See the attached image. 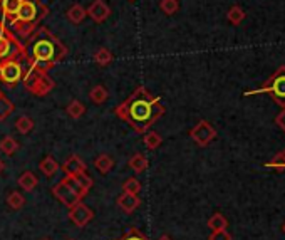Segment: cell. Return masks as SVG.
I'll list each match as a JSON object with an SVG mask.
<instances>
[{"instance_id": "1", "label": "cell", "mask_w": 285, "mask_h": 240, "mask_svg": "<svg viewBox=\"0 0 285 240\" xmlns=\"http://www.w3.org/2000/svg\"><path fill=\"white\" fill-rule=\"evenodd\" d=\"M165 106L158 96L149 93L144 86H139L124 103L116 106L114 115L123 119L124 123H128L136 133L144 135L165 115Z\"/></svg>"}, {"instance_id": "2", "label": "cell", "mask_w": 285, "mask_h": 240, "mask_svg": "<svg viewBox=\"0 0 285 240\" xmlns=\"http://www.w3.org/2000/svg\"><path fill=\"white\" fill-rule=\"evenodd\" d=\"M24 47L29 59V69L49 73V71L68 56V47L47 27H37L24 39Z\"/></svg>"}, {"instance_id": "3", "label": "cell", "mask_w": 285, "mask_h": 240, "mask_svg": "<svg viewBox=\"0 0 285 240\" xmlns=\"http://www.w3.org/2000/svg\"><path fill=\"white\" fill-rule=\"evenodd\" d=\"M49 15V7L40 0H24L15 19L7 26L17 34L20 40L27 39L30 32L39 27V24Z\"/></svg>"}, {"instance_id": "4", "label": "cell", "mask_w": 285, "mask_h": 240, "mask_svg": "<svg viewBox=\"0 0 285 240\" xmlns=\"http://www.w3.org/2000/svg\"><path fill=\"white\" fill-rule=\"evenodd\" d=\"M14 59H27L24 42L7 26L4 19L0 20V64L14 61ZM29 61V59H27Z\"/></svg>"}, {"instance_id": "5", "label": "cell", "mask_w": 285, "mask_h": 240, "mask_svg": "<svg viewBox=\"0 0 285 240\" xmlns=\"http://www.w3.org/2000/svg\"><path fill=\"white\" fill-rule=\"evenodd\" d=\"M262 93L270 94V98L274 99L278 106L285 107V66H280V68L269 77L265 86L253 89V91H247L245 96L262 94Z\"/></svg>"}, {"instance_id": "6", "label": "cell", "mask_w": 285, "mask_h": 240, "mask_svg": "<svg viewBox=\"0 0 285 240\" xmlns=\"http://www.w3.org/2000/svg\"><path fill=\"white\" fill-rule=\"evenodd\" d=\"M22 82L24 88L34 96H47L56 88V82L47 76V73H40L35 69H27L22 77Z\"/></svg>"}, {"instance_id": "7", "label": "cell", "mask_w": 285, "mask_h": 240, "mask_svg": "<svg viewBox=\"0 0 285 240\" xmlns=\"http://www.w3.org/2000/svg\"><path fill=\"white\" fill-rule=\"evenodd\" d=\"M27 69H29L27 59H14V61L0 64V81L7 88H15L22 81Z\"/></svg>"}, {"instance_id": "8", "label": "cell", "mask_w": 285, "mask_h": 240, "mask_svg": "<svg viewBox=\"0 0 285 240\" xmlns=\"http://www.w3.org/2000/svg\"><path fill=\"white\" fill-rule=\"evenodd\" d=\"M51 193L68 208H72L74 205H77L79 202H82L81 195L77 193V190L74 188V185H72L69 177H64L59 183L54 185L51 188Z\"/></svg>"}, {"instance_id": "9", "label": "cell", "mask_w": 285, "mask_h": 240, "mask_svg": "<svg viewBox=\"0 0 285 240\" xmlns=\"http://www.w3.org/2000/svg\"><path fill=\"white\" fill-rule=\"evenodd\" d=\"M190 136H191V140L195 141L198 146L205 148V146H208L210 143L216 138V129L207 121V119H202V121H198L191 128Z\"/></svg>"}, {"instance_id": "10", "label": "cell", "mask_w": 285, "mask_h": 240, "mask_svg": "<svg viewBox=\"0 0 285 240\" xmlns=\"http://www.w3.org/2000/svg\"><path fill=\"white\" fill-rule=\"evenodd\" d=\"M69 219L79 229H84L91 220L94 219V212L91 210L86 203L79 202L77 205H74L72 208H69Z\"/></svg>"}, {"instance_id": "11", "label": "cell", "mask_w": 285, "mask_h": 240, "mask_svg": "<svg viewBox=\"0 0 285 240\" xmlns=\"http://www.w3.org/2000/svg\"><path fill=\"white\" fill-rule=\"evenodd\" d=\"M86 12H87V17H91L96 24H102L109 19V15H111V9H109V5L106 4V0H94V2L86 9Z\"/></svg>"}, {"instance_id": "12", "label": "cell", "mask_w": 285, "mask_h": 240, "mask_svg": "<svg viewBox=\"0 0 285 240\" xmlns=\"http://www.w3.org/2000/svg\"><path fill=\"white\" fill-rule=\"evenodd\" d=\"M62 171L65 173V177H72V175H77V173L87 171V165H86V161H84L81 157L72 155V157H69L68 160L64 161Z\"/></svg>"}, {"instance_id": "13", "label": "cell", "mask_w": 285, "mask_h": 240, "mask_svg": "<svg viewBox=\"0 0 285 240\" xmlns=\"http://www.w3.org/2000/svg\"><path fill=\"white\" fill-rule=\"evenodd\" d=\"M71 178V182L72 185H74V188L77 190V193L81 195V199H84L87 193H89V190L93 188V178H91L86 171L84 173H77V175H72L69 177Z\"/></svg>"}, {"instance_id": "14", "label": "cell", "mask_w": 285, "mask_h": 240, "mask_svg": "<svg viewBox=\"0 0 285 240\" xmlns=\"http://www.w3.org/2000/svg\"><path fill=\"white\" fill-rule=\"evenodd\" d=\"M24 0H2L0 2V10H2V19L10 24L15 19L17 12H19Z\"/></svg>"}, {"instance_id": "15", "label": "cell", "mask_w": 285, "mask_h": 240, "mask_svg": "<svg viewBox=\"0 0 285 240\" xmlns=\"http://www.w3.org/2000/svg\"><path fill=\"white\" fill-rule=\"evenodd\" d=\"M118 207L123 210L124 213H133L136 208H139V205H141V200H139L138 195H131V193H124L118 197Z\"/></svg>"}, {"instance_id": "16", "label": "cell", "mask_w": 285, "mask_h": 240, "mask_svg": "<svg viewBox=\"0 0 285 240\" xmlns=\"http://www.w3.org/2000/svg\"><path fill=\"white\" fill-rule=\"evenodd\" d=\"M59 168L60 166L56 161V158L51 157V155H47V157L39 163V170L42 171V175L47 177V178H52L54 175H56V173L59 171Z\"/></svg>"}, {"instance_id": "17", "label": "cell", "mask_w": 285, "mask_h": 240, "mask_svg": "<svg viewBox=\"0 0 285 240\" xmlns=\"http://www.w3.org/2000/svg\"><path fill=\"white\" fill-rule=\"evenodd\" d=\"M65 17H68L72 24H81L87 17L86 7H82V5H79V4H74L68 12H65Z\"/></svg>"}, {"instance_id": "18", "label": "cell", "mask_w": 285, "mask_h": 240, "mask_svg": "<svg viewBox=\"0 0 285 240\" xmlns=\"http://www.w3.org/2000/svg\"><path fill=\"white\" fill-rule=\"evenodd\" d=\"M17 182H19V187L24 188L26 191H34L35 187H37L39 180H37V177H35L32 171H24Z\"/></svg>"}, {"instance_id": "19", "label": "cell", "mask_w": 285, "mask_h": 240, "mask_svg": "<svg viewBox=\"0 0 285 240\" xmlns=\"http://www.w3.org/2000/svg\"><path fill=\"white\" fill-rule=\"evenodd\" d=\"M94 166H96V170H98L99 173H102V175H106V173H109L114 168V160L109 157V155L106 153H102L99 155L98 158H96L94 161Z\"/></svg>"}, {"instance_id": "20", "label": "cell", "mask_w": 285, "mask_h": 240, "mask_svg": "<svg viewBox=\"0 0 285 240\" xmlns=\"http://www.w3.org/2000/svg\"><path fill=\"white\" fill-rule=\"evenodd\" d=\"M19 148H20L19 141H15L12 136H5V138L0 140V151H2L5 157H12V155H15Z\"/></svg>"}, {"instance_id": "21", "label": "cell", "mask_w": 285, "mask_h": 240, "mask_svg": "<svg viewBox=\"0 0 285 240\" xmlns=\"http://www.w3.org/2000/svg\"><path fill=\"white\" fill-rule=\"evenodd\" d=\"M128 165H129V168L133 171L143 173V171H146V168H148V160H146V157H144L143 153H136V155H133V157L129 158Z\"/></svg>"}, {"instance_id": "22", "label": "cell", "mask_w": 285, "mask_h": 240, "mask_svg": "<svg viewBox=\"0 0 285 240\" xmlns=\"http://www.w3.org/2000/svg\"><path fill=\"white\" fill-rule=\"evenodd\" d=\"M207 225H208V229H211V232H215V230H227L228 220L225 219V215H223V213H218L216 212V213H213L208 219Z\"/></svg>"}, {"instance_id": "23", "label": "cell", "mask_w": 285, "mask_h": 240, "mask_svg": "<svg viewBox=\"0 0 285 240\" xmlns=\"http://www.w3.org/2000/svg\"><path fill=\"white\" fill-rule=\"evenodd\" d=\"M107 96H109L107 89L104 86H101V84H98V86H94L93 89H91L89 99L93 101L94 104H102L107 99Z\"/></svg>"}, {"instance_id": "24", "label": "cell", "mask_w": 285, "mask_h": 240, "mask_svg": "<svg viewBox=\"0 0 285 240\" xmlns=\"http://www.w3.org/2000/svg\"><path fill=\"white\" fill-rule=\"evenodd\" d=\"M245 10L240 7V5H233L232 9L228 10L227 14V19L230 20V24H233V26H240L242 22L245 20Z\"/></svg>"}, {"instance_id": "25", "label": "cell", "mask_w": 285, "mask_h": 240, "mask_svg": "<svg viewBox=\"0 0 285 240\" xmlns=\"http://www.w3.org/2000/svg\"><path fill=\"white\" fill-rule=\"evenodd\" d=\"M34 128H35L34 119L29 118V116H20V118L15 121V129L19 131L20 135H29Z\"/></svg>"}, {"instance_id": "26", "label": "cell", "mask_w": 285, "mask_h": 240, "mask_svg": "<svg viewBox=\"0 0 285 240\" xmlns=\"http://www.w3.org/2000/svg\"><path fill=\"white\" fill-rule=\"evenodd\" d=\"M143 141H144V145H146V148L153 151V149L160 148V145L163 143V138L158 135L156 131H146V133H144Z\"/></svg>"}, {"instance_id": "27", "label": "cell", "mask_w": 285, "mask_h": 240, "mask_svg": "<svg viewBox=\"0 0 285 240\" xmlns=\"http://www.w3.org/2000/svg\"><path fill=\"white\" fill-rule=\"evenodd\" d=\"M94 61L98 66H101V68H106V66L113 62V52L106 49V47H101V49L94 54Z\"/></svg>"}, {"instance_id": "28", "label": "cell", "mask_w": 285, "mask_h": 240, "mask_svg": "<svg viewBox=\"0 0 285 240\" xmlns=\"http://www.w3.org/2000/svg\"><path fill=\"white\" fill-rule=\"evenodd\" d=\"M68 115L72 118V119H79V118H82V115L86 113V106H84L81 101L79 99H74V101H71L69 106H68Z\"/></svg>"}, {"instance_id": "29", "label": "cell", "mask_w": 285, "mask_h": 240, "mask_svg": "<svg viewBox=\"0 0 285 240\" xmlns=\"http://www.w3.org/2000/svg\"><path fill=\"white\" fill-rule=\"evenodd\" d=\"M14 110H15L14 103H12L10 99L5 98L4 94L0 96V121H5V119L14 113Z\"/></svg>"}, {"instance_id": "30", "label": "cell", "mask_w": 285, "mask_h": 240, "mask_svg": "<svg viewBox=\"0 0 285 240\" xmlns=\"http://www.w3.org/2000/svg\"><path fill=\"white\" fill-rule=\"evenodd\" d=\"M7 203L12 210H20L24 205H26V199L20 191H10L7 195Z\"/></svg>"}, {"instance_id": "31", "label": "cell", "mask_w": 285, "mask_h": 240, "mask_svg": "<svg viewBox=\"0 0 285 240\" xmlns=\"http://www.w3.org/2000/svg\"><path fill=\"white\" fill-rule=\"evenodd\" d=\"M141 182H139L138 178H135V177H131V178H128L126 180V182L123 183V191L124 193H131V195H138L139 191H141Z\"/></svg>"}, {"instance_id": "32", "label": "cell", "mask_w": 285, "mask_h": 240, "mask_svg": "<svg viewBox=\"0 0 285 240\" xmlns=\"http://www.w3.org/2000/svg\"><path fill=\"white\" fill-rule=\"evenodd\" d=\"M160 9H161L163 14L174 15L180 10V2H178V0H161V2H160Z\"/></svg>"}, {"instance_id": "33", "label": "cell", "mask_w": 285, "mask_h": 240, "mask_svg": "<svg viewBox=\"0 0 285 240\" xmlns=\"http://www.w3.org/2000/svg\"><path fill=\"white\" fill-rule=\"evenodd\" d=\"M118 240H149V238L144 235L141 230H138L136 227H129L128 232H126L124 235L121 238H118Z\"/></svg>"}, {"instance_id": "34", "label": "cell", "mask_w": 285, "mask_h": 240, "mask_svg": "<svg viewBox=\"0 0 285 240\" xmlns=\"http://www.w3.org/2000/svg\"><path fill=\"white\" fill-rule=\"evenodd\" d=\"M265 166L267 168H277V170H283V168H285V149L282 153H278L272 161L265 163Z\"/></svg>"}, {"instance_id": "35", "label": "cell", "mask_w": 285, "mask_h": 240, "mask_svg": "<svg viewBox=\"0 0 285 240\" xmlns=\"http://www.w3.org/2000/svg\"><path fill=\"white\" fill-rule=\"evenodd\" d=\"M208 240H232V235H230L227 230H215V232H211Z\"/></svg>"}, {"instance_id": "36", "label": "cell", "mask_w": 285, "mask_h": 240, "mask_svg": "<svg viewBox=\"0 0 285 240\" xmlns=\"http://www.w3.org/2000/svg\"><path fill=\"white\" fill-rule=\"evenodd\" d=\"M275 123H277L278 128H280V129L283 131V133H285V107H283V110H282V111L277 115V118H275Z\"/></svg>"}, {"instance_id": "37", "label": "cell", "mask_w": 285, "mask_h": 240, "mask_svg": "<svg viewBox=\"0 0 285 240\" xmlns=\"http://www.w3.org/2000/svg\"><path fill=\"white\" fill-rule=\"evenodd\" d=\"M4 170H5V163H4V160L0 158V175L4 173Z\"/></svg>"}, {"instance_id": "38", "label": "cell", "mask_w": 285, "mask_h": 240, "mask_svg": "<svg viewBox=\"0 0 285 240\" xmlns=\"http://www.w3.org/2000/svg\"><path fill=\"white\" fill-rule=\"evenodd\" d=\"M158 240H173L171 237H169V235H161L160 238H158Z\"/></svg>"}, {"instance_id": "39", "label": "cell", "mask_w": 285, "mask_h": 240, "mask_svg": "<svg viewBox=\"0 0 285 240\" xmlns=\"http://www.w3.org/2000/svg\"><path fill=\"white\" fill-rule=\"evenodd\" d=\"M282 232H283V233H285V224H283V225H282Z\"/></svg>"}, {"instance_id": "40", "label": "cell", "mask_w": 285, "mask_h": 240, "mask_svg": "<svg viewBox=\"0 0 285 240\" xmlns=\"http://www.w3.org/2000/svg\"><path fill=\"white\" fill-rule=\"evenodd\" d=\"M68 240H76V238H68Z\"/></svg>"}, {"instance_id": "41", "label": "cell", "mask_w": 285, "mask_h": 240, "mask_svg": "<svg viewBox=\"0 0 285 240\" xmlns=\"http://www.w3.org/2000/svg\"><path fill=\"white\" fill-rule=\"evenodd\" d=\"M2 94H4V93H2V91H0V96H2Z\"/></svg>"}, {"instance_id": "42", "label": "cell", "mask_w": 285, "mask_h": 240, "mask_svg": "<svg viewBox=\"0 0 285 240\" xmlns=\"http://www.w3.org/2000/svg\"><path fill=\"white\" fill-rule=\"evenodd\" d=\"M42 240H49V238H42Z\"/></svg>"}, {"instance_id": "43", "label": "cell", "mask_w": 285, "mask_h": 240, "mask_svg": "<svg viewBox=\"0 0 285 240\" xmlns=\"http://www.w3.org/2000/svg\"><path fill=\"white\" fill-rule=\"evenodd\" d=\"M129 2H135V0H129Z\"/></svg>"}, {"instance_id": "44", "label": "cell", "mask_w": 285, "mask_h": 240, "mask_svg": "<svg viewBox=\"0 0 285 240\" xmlns=\"http://www.w3.org/2000/svg\"><path fill=\"white\" fill-rule=\"evenodd\" d=\"M0 2H2V0H0Z\"/></svg>"}]
</instances>
